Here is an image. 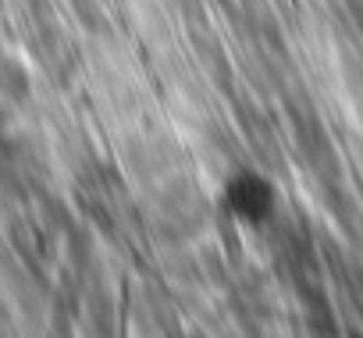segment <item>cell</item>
I'll use <instances>...</instances> for the list:
<instances>
[{"instance_id": "obj_1", "label": "cell", "mask_w": 363, "mask_h": 338, "mask_svg": "<svg viewBox=\"0 0 363 338\" xmlns=\"http://www.w3.org/2000/svg\"><path fill=\"white\" fill-rule=\"evenodd\" d=\"M221 203L225 210L242 221V225H264L274 218L278 210V189L271 179H264L260 171H250V167H242V171H235L228 182H225V193H221Z\"/></svg>"}]
</instances>
